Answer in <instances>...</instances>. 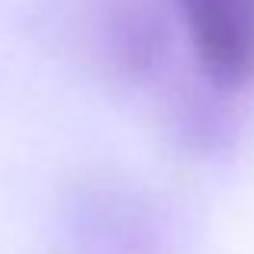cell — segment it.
Segmentation results:
<instances>
[{
  "label": "cell",
  "instance_id": "cell-1",
  "mask_svg": "<svg viewBox=\"0 0 254 254\" xmlns=\"http://www.w3.org/2000/svg\"><path fill=\"white\" fill-rule=\"evenodd\" d=\"M203 71L222 87L254 81V0H177Z\"/></svg>",
  "mask_w": 254,
  "mask_h": 254
}]
</instances>
